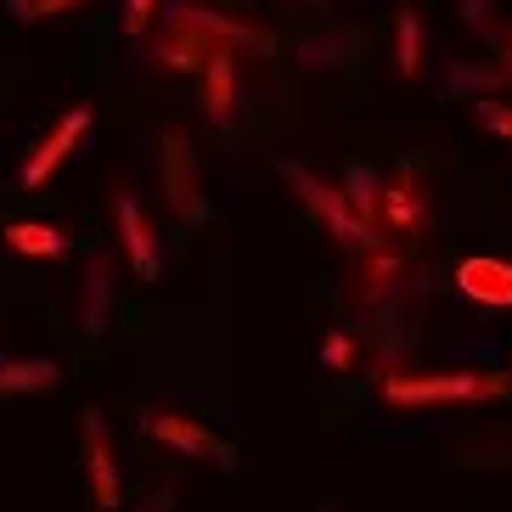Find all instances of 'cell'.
<instances>
[{"instance_id":"7","label":"cell","mask_w":512,"mask_h":512,"mask_svg":"<svg viewBox=\"0 0 512 512\" xmlns=\"http://www.w3.org/2000/svg\"><path fill=\"white\" fill-rule=\"evenodd\" d=\"M113 214H119V237H124V254H130L136 282H158V276H164V254H158V237H152L141 203H136V197H119Z\"/></svg>"},{"instance_id":"14","label":"cell","mask_w":512,"mask_h":512,"mask_svg":"<svg viewBox=\"0 0 512 512\" xmlns=\"http://www.w3.org/2000/svg\"><path fill=\"white\" fill-rule=\"evenodd\" d=\"M394 68L400 74L422 68V17L417 12H400V23H394Z\"/></svg>"},{"instance_id":"17","label":"cell","mask_w":512,"mask_h":512,"mask_svg":"<svg viewBox=\"0 0 512 512\" xmlns=\"http://www.w3.org/2000/svg\"><path fill=\"white\" fill-rule=\"evenodd\" d=\"M74 6H85V0H6V12H12L17 23H46V17L74 12Z\"/></svg>"},{"instance_id":"4","label":"cell","mask_w":512,"mask_h":512,"mask_svg":"<svg viewBox=\"0 0 512 512\" xmlns=\"http://www.w3.org/2000/svg\"><path fill=\"white\" fill-rule=\"evenodd\" d=\"M158 181H164L169 209L181 214L186 226H203L209 220V203L197 192V152L186 136H164V152H158Z\"/></svg>"},{"instance_id":"16","label":"cell","mask_w":512,"mask_h":512,"mask_svg":"<svg viewBox=\"0 0 512 512\" xmlns=\"http://www.w3.org/2000/svg\"><path fill=\"white\" fill-rule=\"evenodd\" d=\"M389 192V226H400V231H411L422 220V203H417V192H411V169H400L394 175V186H383Z\"/></svg>"},{"instance_id":"18","label":"cell","mask_w":512,"mask_h":512,"mask_svg":"<svg viewBox=\"0 0 512 512\" xmlns=\"http://www.w3.org/2000/svg\"><path fill=\"white\" fill-rule=\"evenodd\" d=\"M473 113H479L484 130H496V136L512 141V107L507 102H473Z\"/></svg>"},{"instance_id":"6","label":"cell","mask_w":512,"mask_h":512,"mask_svg":"<svg viewBox=\"0 0 512 512\" xmlns=\"http://www.w3.org/2000/svg\"><path fill=\"white\" fill-rule=\"evenodd\" d=\"M85 136H91V107H74V113H62V119L51 124V136L40 141L29 158H23V169H17V186H23V192H40V186L57 175V164H62V158H68V152H74Z\"/></svg>"},{"instance_id":"13","label":"cell","mask_w":512,"mask_h":512,"mask_svg":"<svg viewBox=\"0 0 512 512\" xmlns=\"http://www.w3.org/2000/svg\"><path fill=\"white\" fill-rule=\"evenodd\" d=\"M57 361L34 355V361H0V394H46L57 389Z\"/></svg>"},{"instance_id":"20","label":"cell","mask_w":512,"mask_h":512,"mask_svg":"<svg viewBox=\"0 0 512 512\" xmlns=\"http://www.w3.org/2000/svg\"><path fill=\"white\" fill-rule=\"evenodd\" d=\"M158 12V0H124V34H141Z\"/></svg>"},{"instance_id":"10","label":"cell","mask_w":512,"mask_h":512,"mask_svg":"<svg viewBox=\"0 0 512 512\" xmlns=\"http://www.w3.org/2000/svg\"><path fill=\"white\" fill-rule=\"evenodd\" d=\"M203 113L214 124H231L237 113V51L231 46H214L203 62Z\"/></svg>"},{"instance_id":"11","label":"cell","mask_w":512,"mask_h":512,"mask_svg":"<svg viewBox=\"0 0 512 512\" xmlns=\"http://www.w3.org/2000/svg\"><path fill=\"white\" fill-rule=\"evenodd\" d=\"M107 316H113V271H107V254H91L85 259V310H79V327L91 332V338H102Z\"/></svg>"},{"instance_id":"3","label":"cell","mask_w":512,"mask_h":512,"mask_svg":"<svg viewBox=\"0 0 512 512\" xmlns=\"http://www.w3.org/2000/svg\"><path fill=\"white\" fill-rule=\"evenodd\" d=\"M282 181L299 192V203H310V209L327 220V231L338 242H349V248H377V226L349 209L344 192H332L327 181H316V175H310V169H299V164H282Z\"/></svg>"},{"instance_id":"21","label":"cell","mask_w":512,"mask_h":512,"mask_svg":"<svg viewBox=\"0 0 512 512\" xmlns=\"http://www.w3.org/2000/svg\"><path fill=\"white\" fill-rule=\"evenodd\" d=\"M136 512H169V496H147V501H141Z\"/></svg>"},{"instance_id":"1","label":"cell","mask_w":512,"mask_h":512,"mask_svg":"<svg viewBox=\"0 0 512 512\" xmlns=\"http://www.w3.org/2000/svg\"><path fill=\"white\" fill-rule=\"evenodd\" d=\"M214 46H259L271 51V40L254 29H242L231 17H220L214 6H192V0H169L164 17V40L152 46V57L169 62V68H203Z\"/></svg>"},{"instance_id":"5","label":"cell","mask_w":512,"mask_h":512,"mask_svg":"<svg viewBox=\"0 0 512 512\" xmlns=\"http://www.w3.org/2000/svg\"><path fill=\"white\" fill-rule=\"evenodd\" d=\"M141 428H147L158 445H169V451H181V456H203V462H214V467H237V445H231V439H220L214 428H203V422H192V417L152 411Z\"/></svg>"},{"instance_id":"12","label":"cell","mask_w":512,"mask_h":512,"mask_svg":"<svg viewBox=\"0 0 512 512\" xmlns=\"http://www.w3.org/2000/svg\"><path fill=\"white\" fill-rule=\"evenodd\" d=\"M0 237H6L12 254H29V259H62L68 254V237H62L57 226H46V220H12Z\"/></svg>"},{"instance_id":"8","label":"cell","mask_w":512,"mask_h":512,"mask_svg":"<svg viewBox=\"0 0 512 512\" xmlns=\"http://www.w3.org/2000/svg\"><path fill=\"white\" fill-rule=\"evenodd\" d=\"M85 473H91L96 507L119 512V462H113V445H107L102 411H85Z\"/></svg>"},{"instance_id":"2","label":"cell","mask_w":512,"mask_h":512,"mask_svg":"<svg viewBox=\"0 0 512 512\" xmlns=\"http://www.w3.org/2000/svg\"><path fill=\"white\" fill-rule=\"evenodd\" d=\"M512 389L507 372H422V377H389L383 400L389 406H451V400H501Z\"/></svg>"},{"instance_id":"19","label":"cell","mask_w":512,"mask_h":512,"mask_svg":"<svg viewBox=\"0 0 512 512\" xmlns=\"http://www.w3.org/2000/svg\"><path fill=\"white\" fill-rule=\"evenodd\" d=\"M349 355H355V344H349L344 332H327V344H321V366L338 372V366H349Z\"/></svg>"},{"instance_id":"9","label":"cell","mask_w":512,"mask_h":512,"mask_svg":"<svg viewBox=\"0 0 512 512\" xmlns=\"http://www.w3.org/2000/svg\"><path fill=\"white\" fill-rule=\"evenodd\" d=\"M456 287L467 299L490 304V310H512V265L507 259H462L456 265Z\"/></svg>"},{"instance_id":"15","label":"cell","mask_w":512,"mask_h":512,"mask_svg":"<svg viewBox=\"0 0 512 512\" xmlns=\"http://www.w3.org/2000/svg\"><path fill=\"white\" fill-rule=\"evenodd\" d=\"M377 192H383V181H377L372 164H355V169H349L344 197H349V209L361 214V220H372V226H377Z\"/></svg>"}]
</instances>
